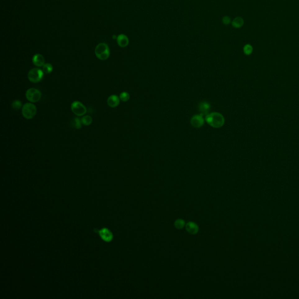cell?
<instances>
[{
  "label": "cell",
  "instance_id": "obj_1",
  "mask_svg": "<svg viewBox=\"0 0 299 299\" xmlns=\"http://www.w3.org/2000/svg\"><path fill=\"white\" fill-rule=\"evenodd\" d=\"M206 122L213 128H220L224 124V118L223 116L218 112H213L206 115Z\"/></svg>",
  "mask_w": 299,
  "mask_h": 299
},
{
  "label": "cell",
  "instance_id": "obj_2",
  "mask_svg": "<svg viewBox=\"0 0 299 299\" xmlns=\"http://www.w3.org/2000/svg\"><path fill=\"white\" fill-rule=\"evenodd\" d=\"M95 53L97 57L101 60L108 59L110 56V49L105 43H100L96 46Z\"/></svg>",
  "mask_w": 299,
  "mask_h": 299
},
{
  "label": "cell",
  "instance_id": "obj_3",
  "mask_svg": "<svg viewBox=\"0 0 299 299\" xmlns=\"http://www.w3.org/2000/svg\"><path fill=\"white\" fill-rule=\"evenodd\" d=\"M37 109L33 103H25L22 108V114L26 119H31L34 118Z\"/></svg>",
  "mask_w": 299,
  "mask_h": 299
},
{
  "label": "cell",
  "instance_id": "obj_4",
  "mask_svg": "<svg viewBox=\"0 0 299 299\" xmlns=\"http://www.w3.org/2000/svg\"><path fill=\"white\" fill-rule=\"evenodd\" d=\"M43 71L38 68L31 69L28 74L29 80L33 83H37L40 82L43 78Z\"/></svg>",
  "mask_w": 299,
  "mask_h": 299
},
{
  "label": "cell",
  "instance_id": "obj_5",
  "mask_svg": "<svg viewBox=\"0 0 299 299\" xmlns=\"http://www.w3.org/2000/svg\"><path fill=\"white\" fill-rule=\"evenodd\" d=\"M42 97V93L39 89L30 88L26 93V98L30 102L34 103L39 101Z\"/></svg>",
  "mask_w": 299,
  "mask_h": 299
},
{
  "label": "cell",
  "instance_id": "obj_6",
  "mask_svg": "<svg viewBox=\"0 0 299 299\" xmlns=\"http://www.w3.org/2000/svg\"><path fill=\"white\" fill-rule=\"evenodd\" d=\"M71 109L72 112L78 116H82L87 113V108L83 103L79 101H74L71 105Z\"/></svg>",
  "mask_w": 299,
  "mask_h": 299
},
{
  "label": "cell",
  "instance_id": "obj_7",
  "mask_svg": "<svg viewBox=\"0 0 299 299\" xmlns=\"http://www.w3.org/2000/svg\"><path fill=\"white\" fill-rule=\"evenodd\" d=\"M101 238L106 242H110L113 239V234L112 232L108 229L103 228L101 230L97 231Z\"/></svg>",
  "mask_w": 299,
  "mask_h": 299
},
{
  "label": "cell",
  "instance_id": "obj_8",
  "mask_svg": "<svg viewBox=\"0 0 299 299\" xmlns=\"http://www.w3.org/2000/svg\"><path fill=\"white\" fill-rule=\"evenodd\" d=\"M192 126L194 128H201L204 124V119L202 115H196L193 116L191 120Z\"/></svg>",
  "mask_w": 299,
  "mask_h": 299
},
{
  "label": "cell",
  "instance_id": "obj_9",
  "mask_svg": "<svg viewBox=\"0 0 299 299\" xmlns=\"http://www.w3.org/2000/svg\"><path fill=\"white\" fill-rule=\"evenodd\" d=\"M32 62L34 66L37 67H42L44 66L45 59L42 55L36 54L32 57Z\"/></svg>",
  "mask_w": 299,
  "mask_h": 299
},
{
  "label": "cell",
  "instance_id": "obj_10",
  "mask_svg": "<svg viewBox=\"0 0 299 299\" xmlns=\"http://www.w3.org/2000/svg\"><path fill=\"white\" fill-rule=\"evenodd\" d=\"M120 103V98L116 95H112L109 97L107 99V103L109 106L111 108L117 107Z\"/></svg>",
  "mask_w": 299,
  "mask_h": 299
},
{
  "label": "cell",
  "instance_id": "obj_11",
  "mask_svg": "<svg viewBox=\"0 0 299 299\" xmlns=\"http://www.w3.org/2000/svg\"><path fill=\"white\" fill-rule=\"evenodd\" d=\"M118 45L121 48H125L128 46L129 40L128 36L124 34H119L116 38Z\"/></svg>",
  "mask_w": 299,
  "mask_h": 299
},
{
  "label": "cell",
  "instance_id": "obj_12",
  "mask_svg": "<svg viewBox=\"0 0 299 299\" xmlns=\"http://www.w3.org/2000/svg\"><path fill=\"white\" fill-rule=\"evenodd\" d=\"M186 230L189 233L191 234H195L199 231V227L196 223L191 221L186 224Z\"/></svg>",
  "mask_w": 299,
  "mask_h": 299
},
{
  "label": "cell",
  "instance_id": "obj_13",
  "mask_svg": "<svg viewBox=\"0 0 299 299\" xmlns=\"http://www.w3.org/2000/svg\"><path fill=\"white\" fill-rule=\"evenodd\" d=\"M211 109V105L209 103L206 102H202L199 105V109L201 112V115H208V113Z\"/></svg>",
  "mask_w": 299,
  "mask_h": 299
},
{
  "label": "cell",
  "instance_id": "obj_14",
  "mask_svg": "<svg viewBox=\"0 0 299 299\" xmlns=\"http://www.w3.org/2000/svg\"><path fill=\"white\" fill-rule=\"evenodd\" d=\"M244 24V20L241 17H237L232 22V25L235 28H240Z\"/></svg>",
  "mask_w": 299,
  "mask_h": 299
},
{
  "label": "cell",
  "instance_id": "obj_15",
  "mask_svg": "<svg viewBox=\"0 0 299 299\" xmlns=\"http://www.w3.org/2000/svg\"><path fill=\"white\" fill-rule=\"evenodd\" d=\"M81 122L85 126H89L93 123V118L89 115L84 116L83 118L81 119Z\"/></svg>",
  "mask_w": 299,
  "mask_h": 299
},
{
  "label": "cell",
  "instance_id": "obj_16",
  "mask_svg": "<svg viewBox=\"0 0 299 299\" xmlns=\"http://www.w3.org/2000/svg\"><path fill=\"white\" fill-rule=\"evenodd\" d=\"M53 66L50 63H46L43 66V71L44 73L50 74L53 71Z\"/></svg>",
  "mask_w": 299,
  "mask_h": 299
},
{
  "label": "cell",
  "instance_id": "obj_17",
  "mask_svg": "<svg viewBox=\"0 0 299 299\" xmlns=\"http://www.w3.org/2000/svg\"><path fill=\"white\" fill-rule=\"evenodd\" d=\"M243 51H244V54L247 55V56H249V55L252 54V53L253 52V48L251 44H245L244 48H243Z\"/></svg>",
  "mask_w": 299,
  "mask_h": 299
},
{
  "label": "cell",
  "instance_id": "obj_18",
  "mask_svg": "<svg viewBox=\"0 0 299 299\" xmlns=\"http://www.w3.org/2000/svg\"><path fill=\"white\" fill-rule=\"evenodd\" d=\"M82 122L81 120H80L79 118H75L72 122V125L74 127L77 129H79L82 127Z\"/></svg>",
  "mask_w": 299,
  "mask_h": 299
},
{
  "label": "cell",
  "instance_id": "obj_19",
  "mask_svg": "<svg viewBox=\"0 0 299 299\" xmlns=\"http://www.w3.org/2000/svg\"><path fill=\"white\" fill-rule=\"evenodd\" d=\"M174 225L177 229H181L185 225V223L182 219H178L175 221Z\"/></svg>",
  "mask_w": 299,
  "mask_h": 299
},
{
  "label": "cell",
  "instance_id": "obj_20",
  "mask_svg": "<svg viewBox=\"0 0 299 299\" xmlns=\"http://www.w3.org/2000/svg\"><path fill=\"white\" fill-rule=\"evenodd\" d=\"M22 106V102L19 100H15L12 103V108L15 110H19Z\"/></svg>",
  "mask_w": 299,
  "mask_h": 299
},
{
  "label": "cell",
  "instance_id": "obj_21",
  "mask_svg": "<svg viewBox=\"0 0 299 299\" xmlns=\"http://www.w3.org/2000/svg\"><path fill=\"white\" fill-rule=\"evenodd\" d=\"M120 99L122 100L123 102H127L128 100L130 99V95L127 92H123L122 93L120 94L119 96Z\"/></svg>",
  "mask_w": 299,
  "mask_h": 299
},
{
  "label": "cell",
  "instance_id": "obj_22",
  "mask_svg": "<svg viewBox=\"0 0 299 299\" xmlns=\"http://www.w3.org/2000/svg\"><path fill=\"white\" fill-rule=\"evenodd\" d=\"M222 21H223V22L224 24H230L231 22L230 18L229 17V16H224V17L223 18Z\"/></svg>",
  "mask_w": 299,
  "mask_h": 299
}]
</instances>
